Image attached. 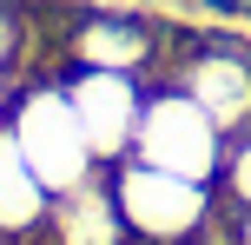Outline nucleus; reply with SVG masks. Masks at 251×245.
Segmentation results:
<instances>
[{
	"label": "nucleus",
	"mask_w": 251,
	"mask_h": 245,
	"mask_svg": "<svg viewBox=\"0 0 251 245\" xmlns=\"http://www.w3.org/2000/svg\"><path fill=\"white\" fill-rule=\"evenodd\" d=\"M0 126L13 133L20 159L40 172V186H47L53 199L73 192V186H86L93 172H100L86 133H79V113H73V100H66V80H33L20 100H7V119H0Z\"/></svg>",
	"instance_id": "1"
},
{
	"label": "nucleus",
	"mask_w": 251,
	"mask_h": 245,
	"mask_svg": "<svg viewBox=\"0 0 251 245\" xmlns=\"http://www.w3.org/2000/svg\"><path fill=\"white\" fill-rule=\"evenodd\" d=\"M225 146H231V139L212 126V113H205L185 86L146 93V106H139V133H132V159H146V166H159V172H178V179L212 186L218 166H225Z\"/></svg>",
	"instance_id": "2"
},
{
	"label": "nucleus",
	"mask_w": 251,
	"mask_h": 245,
	"mask_svg": "<svg viewBox=\"0 0 251 245\" xmlns=\"http://www.w3.org/2000/svg\"><path fill=\"white\" fill-rule=\"evenodd\" d=\"M106 179H113L126 232L146 239V245H178V239L205 232V219H212V186L159 172V166H146V159H132V153H126L119 166H106Z\"/></svg>",
	"instance_id": "3"
},
{
	"label": "nucleus",
	"mask_w": 251,
	"mask_h": 245,
	"mask_svg": "<svg viewBox=\"0 0 251 245\" xmlns=\"http://www.w3.org/2000/svg\"><path fill=\"white\" fill-rule=\"evenodd\" d=\"M66 100L79 113V133H86L93 159L100 166H119L132 153V133H139V106H146V86L139 73H106V66H79L66 80Z\"/></svg>",
	"instance_id": "4"
},
{
	"label": "nucleus",
	"mask_w": 251,
	"mask_h": 245,
	"mask_svg": "<svg viewBox=\"0 0 251 245\" xmlns=\"http://www.w3.org/2000/svg\"><path fill=\"white\" fill-rule=\"evenodd\" d=\"M172 86H185L192 100L212 113V126L225 133V139L251 133V60H245V53L205 47V53H192V60L178 66V80H172Z\"/></svg>",
	"instance_id": "5"
},
{
	"label": "nucleus",
	"mask_w": 251,
	"mask_h": 245,
	"mask_svg": "<svg viewBox=\"0 0 251 245\" xmlns=\"http://www.w3.org/2000/svg\"><path fill=\"white\" fill-rule=\"evenodd\" d=\"M66 53H73V66L146 73V66H152V53H159V33H152L146 20H132V13H93V20H79V27H73Z\"/></svg>",
	"instance_id": "6"
},
{
	"label": "nucleus",
	"mask_w": 251,
	"mask_h": 245,
	"mask_svg": "<svg viewBox=\"0 0 251 245\" xmlns=\"http://www.w3.org/2000/svg\"><path fill=\"white\" fill-rule=\"evenodd\" d=\"M47 225H53V245H119V239H126V219H119L113 179L93 172L86 186L60 192L53 212H47Z\"/></svg>",
	"instance_id": "7"
},
{
	"label": "nucleus",
	"mask_w": 251,
	"mask_h": 245,
	"mask_svg": "<svg viewBox=\"0 0 251 245\" xmlns=\"http://www.w3.org/2000/svg\"><path fill=\"white\" fill-rule=\"evenodd\" d=\"M53 212V192L40 186V172L20 159V146H13V133L0 126V239H26L40 232Z\"/></svg>",
	"instance_id": "8"
},
{
	"label": "nucleus",
	"mask_w": 251,
	"mask_h": 245,
	"mask_svg": "<svg viewBox=\"0 0 251 245\" xmlns=\"http://www.w3.org/2000/svg\"><path fill=\"white\" fill-rule=\"evenodd\" d=\"M218 186H225V192L238 199V212L251 206V133H238V139L225 146V166H218Z\"/></svg>",
	"instance_id": "9"
},
{
	"label": "nucleus",
	"mask_w": 251,
	"mask_h": 245,
	"mask_svg": "<svg viewBox=\"0 0 251 245\" xmlns=\"http://www.w3.org/2000/svg\"><path fill=\"white\" fill-rule=\"evenodd\" d=\"M238 245H251V206L238 212Z\"/></svg>",
	"instance_id": "10"
},
{
	"label": "nucleus",
	"mask_w": 251,
	"mask_h": 245,
	"mask_svg": "<svg viewBox=\"0 0 251 245\" xmlns=\"http://www.w3.org/2000/svg\"><path fill=\"white\" fill-rule=\"evenodd\" d=\"M7 73H13V66H0V113H7Z\"/></svg>",
	"instance_id": "11"
}]
</instances>
